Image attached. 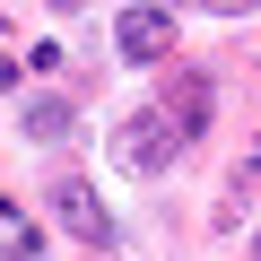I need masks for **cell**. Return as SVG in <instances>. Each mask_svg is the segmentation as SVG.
<instances>
[{
	"label": "cell",
	"instance_id": "obj_1",
	"mask_svg": "<svg viewBox=\"0 0 261 261\" xmlns=\"http://www.w3.org/2000/svg\"><path fill=\"white\" fill-rule=\"evenodd\" d=\"M174 148H183V122H174L166 105H140V113H122V122H113V157H122L130 174H166Z\"/></svg>",
	"mask_w": 261,
	"mask_h": 261
},
{
	"label": "cell",
	"instance_id": "obj_2",
	"mask_svg": "<svg viewBox=\"0 0 261 261\" xmlns=\"http://www.w3.org/2000/svg\"><path fill=\"white\" fill-rule=\"evenodd\" d=\"M53 218H61V235H70V244H87V252H113V235H122V226H113V209L96 200V183H79V174H61V183H53Z\"/></svg>",
	"mask_w": 261,
	"mask_h": 261
},
{
	"label": "cell",
	"instance_id": "obj_3",
	"mask_svg": "<svg viewBox=\"0 0 261 261\" xmlns=\"http://www.w3.org/2000/svg\"><path fill=\"white\" fill-rule=\"evenodd\" d=\"M113 53H122L130 70H166V61H174V18L157 9V0H130L122 27H113Z\"/></svg>",
	"mask_w": 261,
	"mask_h": 261
},
{
	"label": "cell",
	"instance_id": "obj_4",
	"mask_svg": "<svg viewBox=\"0 0 261 261\" xmlns=\"http://www.w3.org/2000/svg\"><path fill=\"white\" fill-rule=\"evenodd\" d=\"M166 113L183 122V140H200V130H209V113H218V87H209L200 70H174V79H166Z\"/></svg>",
	"mask_w": 261,
	"mask_h": 261
},
{
	"label": "cell",
	"instance_id": "obj_5",
	"mask_svg": "<svg viewBox=\"0 0 261 261\" xmlns=\"http://www.w3.org/2000/svg\"><path fill=\"white\" fill-rule=\"evenodd\" d=\"M18 140L61 148V140H70V105H61V96H27V105H18Z\"/></svg>",
	"mask_w": 261,
	"mask_h": 261
},
{
	"label": "cell",
	"instance_id": "obj_6",
	"mask_svg": "<svg viewBox=\"0 0 261 261\" xmlns=\"http://www.w3.org/2000/svg\"><path fill=\"white\" fill-rule=\"evenodd\" d=\"M9 261H35V218L9 209Z\"/></svg>",
	"mask_w": 261,
	"mask_h": 261
},
{
	"label": "cell",
	"instance_id": "obj_7",
	"mask_svg": "<svg viewBox=\"0 0 261 261\" xmlns=\"http://www.w3.org/2000/svg\"><path fill=\"white\" fill-rule=\"evenodd\" d=\"M200 9H218V18H244V9H261V0H200Z\"/></svg>",
	"mask_w": 261,
	"mask_h": 261
},
{
	"label": "cell",
	"instance_id": "obj_8",
	"mask_svg": "<svg viewBox=\"0 0 261 261\" xmlns=\"http://www.w3.org/2000/svg\"><path fill=\"white\" fill-rule=\"evenodd\" d=\"M53 9H87V0H53Z\"/></svg>",
	"mask_w": 261,
	"mask_h": 261
},
{
	"label": "cell",
	"instance_id": "obj_9",
	"mask_svg": "<svg viewBox=\"0 0 261 261\" xmlns=\"http://www.w3.org/2000/svg\"><path fill=\"white\" fill-rule=\"evenodd\" d=\"M252 261H261V235H252Z\"/></svg>",
	"mask_w": 261,
	"mask_h": 261
}]
</instances>
